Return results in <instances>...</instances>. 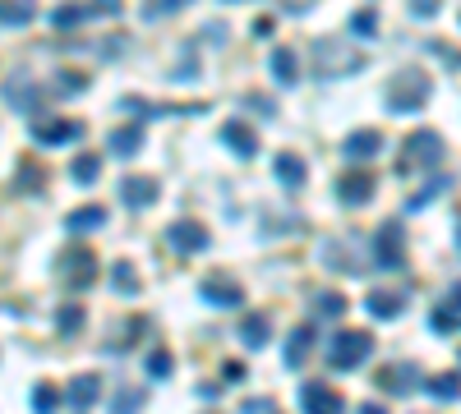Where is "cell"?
<instances>
[{
	"mask_svg": "<svg viewBox=\"0 0 461 414\" xmlns=\"http://www.w3.org/2000/svg\"><path fill=\"white\" fill-rule=\"evenodd\" d=\"M433 93V83L420 74V69H406L392 78V88H388V110L392 116H411V110H420Z\"/></svg>",
	"mask_w": 461,
	"mask_h": 414,
	"instance_id": "6da1fadb",
	"label": "cell"
},
{
	"mask_svg": "<svg viewBox=\"0 0 461 414\" xmlns=\"http://www.w3.org/2000/svg\"><path fill=\"white\" fill-rule=\"evenodd\" d=\"M443 161V134L433 129H416L401 143V171H429V166Z\"/></svg>",
	"mask_w": 461,
	"mask_h": 414,
	"instance_id": "7a4b0ae2",
	"label": "cell"
},
{
	"mask_svg": "<svg viewBox=\"0 0 461 414\" xmlns=\"http://www.w3.org/2000/svg\"><path fill=\"white\" fill-rule=\"evenodd\" d=\"M369 350H374L369 331H337V337L328 341V364L342 369V373H350V369H360L365 359H369Z\"/></svg>",
	"mask_w": 461,
	"mask_h": 414,
	"instance_id": "3957f363",
	"label": "cell"
},
{
	"mask_svg": "<svg viewBox=\"0 0 461 414\" xmlns=\"http://www.w3.org/2000/svg\"><path fill=\"white\" fill-rule=\"evenodd\" d=\"M369 258H374V267H383V272L406 267V231L397 226V221H383V226H378V235L369 239Z\"/></svg>",
	"mask_w": 461,
	"mask_h": 414,
	"instance_id": "277c9868",
	"label": "cell"
},
{
	"mask_svg": "<svg viewBox=\"0 0 461 414\" xmlns=\"http://www.w3.org/2000/svg\"><path fill=\"white\" fill-rule=\"evenodd\" d=\"M314 61H318L323 74H350V69L365 65V55L360 51H337V42H314Z\"/></svg>",
	"mask_w": 461,
	"mask_h": 414,
	"instance_id": "5b68a950",
	"label": "cell"
},
{
	"mask_svg": "<svg viewBox=\"0 0 461 414\" xmlns=\"http://www.w3.org/2000/svg\"><path fill=\"white\" fill-rule=\"evenodd\" d=\"M199 295L212 304V309H240V304H245V290H240L231 276H222V272H212L208 281L199 286Z\"/></svg>",
	"mask_w": 461,
	"mask_h": 414,
	"instance_id": "8992f818",
	"label": "cell"
},
{
	"mask_svg": "<svg viewBox=\"0 0 461 414\" xmlns=\"http://www.w3.org/2000/svg\"><path fill=\"white\" fill-rule=\"evenodd\" d=\"M374 175L369 171H346L342 180H337V199L346 203V207H365L369 199H374Z\"/></svg>",
	"mask_w": 461,
	"mask_h": 414,
	"instance_id": "52a82bcc",
	"label": "cell"
},
{
	"mask_svg": "<svg viewBox=\"0 0 461 414\" xmlns=\"http://www.w3.org/2000/svg\"><path fill=\"white\" fill-rule=\"evenodd\" d=\"M33 138L46 148H56V143H74V138H84V125H74V120H37L33 125Z\"/></svg>",
	"mask_w": 461,
	"mask_h": 414,
	"instance_id": "ba28073f",
	"label": "cell"
},
{
	"mask_svg": "<svg viewBox=\"0 0 461 414\" xmlns=\"http://www.w3.org/2000/svg\"><path fill=\"white\" fill-rule=\"evenodd\" d=\"M65 281L74 290H88L97 281V267H93V254L88 248H74V254H65Z\"/></svg>",
	"mask_w": 461,
	"mask_h": 414,
	"instance_id": "9c48e42d",
	"label": "cell"
},
{
	"mask_svg": "<svg viewBox=\"0 0 461 414\" xmlns=\"http://www.w3.org/2000/svg\"><path fill=\"white\" fill-rule=\"evenodd\" d=\"M378 148H383V134L378 129H356V134H346V143H342V152L350 161H374Z\"/></svg>",
	"mask_w": 461,
	"mask_h": 414,
	"instance_id": "30bf717a",
	"label": "cell"
},
{
	"mask_svg": "<svg viewBox=\"0 0 461 414\" xmlns=\"http://www.w3.org/2000/svg\"><path fill=\"white\" fill-rule=\"evenodd\" d=\"M222 143H226L235 157H254V152H259V134H254L245 120H226V125H222Z\"/></svg>",
	"mask_w": 461,
	"mask_h": 414,
	"instance_id": "8fae6325",
	"label": "cell"
},
{
	"mask_svg": "<svg viewBox=\"0 0 461 414\" xmlns=\"http://www.w3.org/2000/svg\"><path fill=\"white\" fill-rule=\"evenodd\" d=\"M65 401H70L74 410H93V405L102 401V377H97V373H78V377L70 382Z\"/></svg>",
	"mask_w": 461,
	"mask_h": 414,
	"instance_id": "7c38bea8",
	"label": "cell"
},
{
	"mask_svg": "<svg viewBox=\"0 0 461 414\" xmlns=\"http://www.w3.org/2000/svg\"><path fill=\"white\" fill-rule=\"evenodd\" d=\"M300 405L309 414H323V410H342V392H333L328 382H305L300 386Z\"/></svg>",
	"mask_w": 461,
	"mask_h": 414,
	"instance_id": "4fadbf2b",
	"label": "cell"
},
{
	"mask_svg": "<svg viewBox=\"0 0 461 414\" xmlns=\"http://www.w3.org/2000/svg\"><path fill=\"white\" fill-rule=\"evenodd\" d=\"M167 239H171V248H180V254H199V248H208V231L199 226V221H176Z\"/></svg>",
	"mask_w": 461,
	"mask_h": 414,
	"instance_id": "5bb4252c",
	"label": "cell"
},
{
	"mask_svg": "<svg viewBox=\"0 0 461 414\" xmlns=\"http://www.w3.org/2000/svg\"><path fill=\"white\" fill-rule=\"evenodd\" d=\"M378 386H383L388 396H411L416 386H420V377H416V369H401V364H388L383 373H378Z\"/></svg>",
	"mask_w": 461,
	"mask_h": 414,
	"instance_id": "9a60e30c",
	"label": "cell"
},
{
	"mask_svg": "<svg viewBox=\"0 0 461 414\" xmlns=\"http://www.w3.org/2000/svg\"><path fill=\"white\" fill-rule=\"evenodd\" d=\"M120 199H125L129 207H148V203H157V180H148V175H129V180L120 184Z\"/></svg>",
	"mask_w": 461,
	"mask_h": 414,
	"instance_id": "2e32d148",
	"label": "cell"
},
{
	"mask_svg": "<svg viewBox=\"0 0 461 414\" xmlns=\"http://www.w3.org/2000/svg\"><path fill=\"white\" fill-rule=\"evenodd\" d=\"M268 331H273V318L268 313H245V322H240V341H245L250 350H263L268 341H273Z\"/></svg>",
	"mask_w": 461,
	"mask_h": 414,
	"instance_id": "e0dca14e",
	"label": "cell"
},
{
	"mask_svg": "<svg viewBox=\"0 0 461 414\" xmlns=\"http://www.w3.org/2000/svg\"><path fill=\"white\" fill-rule=\"evenodd\" d=\"M106 148H111L116 157H134V152L144 148V129H139V125H120V129H111Z\"/></svg>",
	"mask_w": 461,
	"mask_h": 414,
	"instance_id": "ac0fdd59",
	"label": "cell"
},
{
	"mask_svg": "<svg viewBox=\"0 0 461 414\" xmlns=\"http://www.w3.org/2000/svg\"><path fill=\"white\" fill-rule=\"evenodd\" d=\"M365 309H369L374 318H383V322H388V318H397V313L406 309V299H401L397 290H374V295L365 299Z\"/></svg>",
	"mask_w": 461,
	"mask_h": 414,
	"instance_id": "d6986e66",
	"label": "cell"
},
{
	"mask_svg": "<svg viewBox=\"0 0 461 414\" xmlns=\"http://www.w3.org/2000/svg\"><path fill=\"white\" fill-rule=\"evenodd\" d=\"M273 78L286 83V88L300 78V55H295L291 46H277V51H273Z\"/></svg>",
	"mask_w": 461,
	"mask_h": 414,
	"instance_id": "ffe728a7",
	"label": "cell"
},
{
	"mask_svg": "<svg viewBox=\"0 0 461 414\" xmlns=\"http://www.w3.org/2000/svg\"><path fill=\"white\" fill-rule=\"evenodd\" d=\"M277 180H282V184H291V189H300V184L309 180V166H305L300 157L282 152V157H277Z\"/></svg>",
	"mask_w": 461,
	"mask_h": 414,
	"instance_id": "44dd1931",
	"label": "cell"
},
{
	"mask_svg": "<svg viewBox=\"0 0 461 414\" xmlns=\"http://www.w3.org/2000/svg\"><path fill=\"white\" fill-rule=\"evenodd\" d=\"M33 14H37L33 0H5V5H0V28H23Z\"/></svg>",
	"mask_w": 461,
	"mask_h": 414,
	"instance_id": "7402d4cb",
	"label": "cell"
},
{
	"mask_svg": "<svg viewBox=\"0 0 461 414\" xmlns=\"http://www.w3.org/2000/svg\"><path fill=\"white\" fill-rule=\"evenodd\" d=\"M309 345H314V331H309V327L291 331V341H286V364H291V369H300L305 359H309Z\"/></svg>",
	"mask_w": 461,
	"mask_h": 414,
	"instance_id": "603a6c76",
	"label": "cell"
},
{
	"mask_svg": "<svg viewBox=\"0 0 461 414\" xmlns=\"http://www.w3.org/2000/svg\"><path fill=\"white\" fill-rule=\"evenodd\" d=\"M102 221H106V207L88 203V207H74V212H70V221H65V226H70V231H97Z\"/></svg>",
	"mask_w": 461,
	"mask_h": 414,
	"instance_id": "cb8c5ba5",
	"label": "cell"
},
{
	"mask_svg": "<svg viewBox=\"0 0 461 414\" xmlns=\"http://www.w3.org/2000/svg\"><path fill=\"white\" fill-rule=\"evenodd\" d=\"M424 392H429L433 401H461V377H457V373L429 377V382H424Z\"/></svg>",
	"mask_w": 461,
	"mask_h": 414,
	"instance_id": "d4e9b609",
	"label": "cell"
},
{
	"mask_svg": "<svg viewBox=\"0 0 461 414\" xmlns=\"http://www.w3.org/2000/svg\"><path fill=\"white\" fill-rule=\"evenodd\" d=\"M42 184H46V171H42L37 161H23V166H19V189H23V193H37Z\"/></svg>",
	"mask_w": 461,
	"mask_h": 414,
	"instance_id": "484cf974",
	"label": "cell"
},
{
	"mask_svg": "<svg viewBox=\"0 0 461 414\" xmlns=\"http://www.w3.org/2000/svg\"><path fill=\"white\" fill-rule=\"evenodd\" d=\"M78 327H84V304H65V309L56 313V331L70 337V331H78Z\"/></svg>",
	"mask_w": 461,
	"mask_h": 414,
	"instance_id": "4316f807",
	"label": "cell"
},
{
	"mask_svg": "<svg viewBox=\"0 0 461 414\" xmlns=\"http://www.w3.org/2000/svg\"><path fill=\"white\" fill-rule=\"evenodd\" d=\"M97 171H102V157H93V152L74 157V180H78V184H93V180H97Z\"/></svg>",
	"mask_w": 461,
	"mask_h": 414,
	"instance_id": "83f0119b",
	"label": "cell"
},
{
	"mask_svg": "<svg viewBox=\"0 0 461 414\" xmlns=\"http://www.w3.org/2000/svg\"><path fill=\"white\" fill-rule=\"evenodd\" d=\"M111 286L125 290V295H134V290H139V276H134L129 263H111Z\"/></svg>",
	"mask_w": 461,
	"mask_h": 414,
	"instance_id": "f1b7e54d",
	"label": "cell"
},
{
	"mask_svg": "<svg viewBox=\"0 0 461 414\" xmlns=\"http://www.w3.org/2000/svg\"><path fill=\"white\" fill-rule=\"evenodd\" d=\"M443 189H448V180H429V184H424V189H420V193H416V199L406 203V207H411V212H420V207H429L433 199H439Z\"/></svg>",
	"mask_w": 461,
	"mask_h": 414,
	"instance_id": "f546056e",
	"label": "cell"
},
{
	"mask_svg": "<svg viewBox=\"0 0 461 414\" xmlns=\"http://www.w3.org/2000/svg\"><path fill=\"white\" fill-rule=\"evenodd\" d=\"M33 405H37V410H56V405H61V392H56L51 382H37V386H33Z\"/></svg>",
	"mask_w": 461,
	"mask_h": 414,
	"instance_id": "4dcf8cb0",
	"label": "cell"
},
{
	"mask_svg": "<svg viewBox=\"0 0 461 414\" xmlns=\"http://www.w3.org/2000/svg\"><path fill=\"white\" fill-rule=\"evenodd\" d=\"M84 19H93L88 5H61L56 10V28H74V23H84Z\"/></svg>",
	"mask_w": 461,
	"mask_h": 414,
	"instance_id": "1f68e13d",
	"label": "cell"
},
{
	"mask_svg": "<svg viewBox=\"0 0 461 414\" xmlns=\"http://www.w3.org/2000/svg\"><path fill=\"white\" fill-rule=\"evenodd\" d=\"M180 5H189V0H152V5H144V19H167V14H176Z\"/></svg>",
	"mask_w": 461,
	"mask_h": 414,
	"instance_id": "d6a6232c",
	"label": "cell"
},
{
	"mask_svg": "<svg viewBox=\"0 0 461 414\" xmlns=\"http://www.w3.org/2000/svg\"><path fill=\"white\" fill-rule=\"evenodd\" d=\"M350 28H356L360 37H374V33H378V14H374V10H360L356 19H350Z\"/></svg>",
	"mask_w": 461,
	"mask_h": 414,
	"instance_id": "836d02e7",
	"label": "cell"
},
{
	"mask_svg": "<svg viewBox=\"0 0 461 414\" xmlns=\"http://www.w3.org/2000/svg\"><path fill=\"white\" fill-rule=\"evenodd\" d=\"M318 313L323 318H342L346 313V299L342 295H318Z\"/></svg>",
	"mask_w": 461,
	"mask_h": 414,
	"instance_id": "e575fe53",
	"label": "cell"
},
{
	"mask_svg": "<svg viewBox=\"0 0 461 414\" xmlns=\"http://www.w3.org/2000/svg\"><path fill=\"white\" fill-rule=\"evenodd\" d=\"M148 373H152V377H167V373H171V354H167V350H152V354H148Z\"/></svg>",
	"mask_w": 461,
	"mask_h": 414,
	"instance_id": "d590c367",
	"label": "cell"
},
{
	"mask_svg": "<svg viewBox=\"0 0 461 414\" xmlns=\"http://www.w3.org/2000/svg\"><path fill=\"white\" fill-rule=\"evenodd\" d=\"M433 327H439V331H457V327H461V313H457V309H448V304H443V309L433 313Z\"/></svg>",
	"mask_w": 461,
	"mask_h": 414,
	"instance_id": "8d00e7d4",
	"label": "cell"
},
{
	"mask_svg": "<svg viewBox=\"0 0 461 414\" xmlns=\"http://www.w3.org/2000/svg\"><path fill=\"white\" fill-rule=\"evenodd\" d=\"M84 88H88L84 74H61V83H56V93H84Z\"/></svg>",
	"mask_w": 461,
	"mask_h": 414,
	"instance_id": "74e56055",
	"label": "cell"
},
{
	"mask_svg": "<svg viewBox=\"0 0 461 414\" xmlns=\"http://www.w3.org/2000/svg\"><path fill=\"white\" fill-rule=\"evenodd\" d=\"M411 10H416L420 19H433V14H439V0H411Z\"/></svg>",
	"mask_w": 461,
	"mask_h": 414,
	"instance_id": "f35d334b",
	"label": "cell"
},
{
	"mask_svg": "<svg viewBox=\"0 0 461 414\" xmlns=\"http://www.w3.org/2000/svg\"><path fill=\"white\" fill-rule=\"evenodd\" d=\"M88 14H120V0H93Z\"/></svg>",
	"mask_w": 461,
	"mask_h": 414,
	"instance_id": "ab89813d",
	"label": "cell"
},
{
	"mask_svg": "<svg viewBox=\"0 0 461 414\" xmlns=\"http://www.w3.org/2000/svg\"><path fill=\"white\" fill-rule=\"evenodd\" d=\"M222 373H226V382H245V364H235V359H231Z\"/></svg>",
	"mask_w": 461,
	"mask_h": 414,
	"instance_id": "60d3db41",
	"label": "cell"
},
{
	"mask_svg": "<svg viewBox=\"0 0 461 414\" xmlns=\"http://www.w3.org/2000/svg\"><path fill=\"white\" fill-rule=\"evenodd\" d=\"M443 304H448V309H457V313H461V286H452V290H448V299H443Z\"/></svg>",
	"mask_w": 461,
	"mask_h": 414,
	"instance_id": "b9f144b4",
	"label": "cell"
},
{
	"mask_svg": "<svg viewBox=\"0 0 461 414\" xmlns=\"http://www.w3.org/2000/svg\"><path fill=\"white\" fill-rule=\"evenodd\" d=\"M245 410H250V414H263V410H273V401H245Z\"/></svg>",
	"mask_w": 461,
	"mask_h": 414,
	"instance_id": "7bdbcfd3",
	"label": "cell"
}]
</instances>
